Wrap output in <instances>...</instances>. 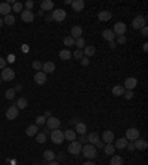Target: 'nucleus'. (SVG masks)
Here are the masks:
<instances>
[{
  "label": "nucleus",
  "mask_w": 148,
  "mask_h": 165,
  "mask_svg": "<svg viewBox=\"0 0 148 165\" xmlns=\"http://www.w3.org/2000/svg\"><path fill=\"white\" fill-rule=\"evenodd\" d=\"M124 96H126V99H132L133 97V92L132 90H124Z\"/></svg>",
  "instance_id": "nucleus-46"
},
{
  "label": "nucleus",
  "mask_w": 148,
  "mask_h": 165,
  "mask_svg": "<svg viewBox=\"0 0 148 165\" xmlns=\"http://www.w3.org/2000/svg\"><path fill=\"white\" fill-rule=\"evenodd\" d=\"M71 6H73L74 12H81L85 9V2L83 0H74L73 3H71Z\"/></svg>",
  "instance_id": "nucleus-18"
},
{
  "label": "nucleus",
  "mask_w": 148,
  "mask_h": 165,
  "mask_svg": "<svg viewBox=\"0 0 148 165\" xmlns=\"http://www.w3.org/2000/svg\"><path fill=\"white\" fill-rule=\"evenodd\" d=\"M50 139L54 142L55 145H61L62 142H64V131H61V130H52L50 133Z\"/></svg>",
  "instance_id": "nucleus-2"
},
{
  "label": "nucleus",
  "mask_w": 148,
  "mask_h": 165,
  "mask_svg": "<svg viewBox=\"0 0 148 165\" xmlns=\"http://www.w3.org/2000/svg\"><path fill=\"white\" fill-rule=\"evenodd\" d=\"M104 152L107 153V155H110V156H113L115 152V147L113 143H108V145H105V147H104Z\"/></svg>",
  "instance_id": "nucleus-31"
},
{
  "label": "nucleus",
  "mask_w": 148,
  "mask_h": 165,
  "mask_svg": "<svg viewBox=\"0 0 148 165\" xmlns=\"http://www.w3.org/2000/svg\"><path fill=\"white\" fill-rule=\"evenodd\" d=\"M81 34H83V28H81L80 25H74L73 28H71V37H73L74 40L80 39Z\"/></svg>",
  "instance_id": "nucleus-16"
},
{
  "label": "nucleus",
  "mask_w": 148,
  "mask_h": 165,
  "mask_svg": "<svg viewBox=\"0 0 148 165\" xmlns=\"http://www.w3.org/2000/svg\"><path fill=\"white\" fill-rule=\"evenodd\" d=\"M40 7H41V10H52L54 9V2L52 0H43L40 3Z\"/></svg>",
  "instance_id": "nucleus-20"
},
{
  "label": "nucleus",
  "mask_w": 148,
  "mask_h": 165,
  "mask_svg": "<svg viewBox=\"0 0 148 165\" xmlns=\"http://www.w3.org/2000/svg\"><path fill=\"white\" fill-rule=\"evenodd\" d=\"M76 136H77V133L74 131V130H67V131L64 133V139L70 140V142H74V140H76Z\"/></svg>",
  "instance_id": "nucleus-27"
},
{
  "label": "nucleus",
  "mask_w": 148,
  "mask_h": 165,
  "mask_svg": "<svg viewBox=\"0 0 148 165\" xmlns=\"http://www.w3.org/2000/svg\"><path fill=\"white\" fill-rule=\"evenodd\" d=\"M145 24H147L145 18H144L142 15H138V16L133 19V22H132V27H133L135 30H141L142 27H145Z\"/></svg>",
  "instance_id": "nucleus-9"
},
{
  "label": "nucleus",
  "mask_w": 148,
  "mask_h": 165,
  "mask_svg": "<svg viewBox=\"0 0 148 165\" xmlns=\"http://www.w3.org/2000/svg\"><path fill=\"white\" fill-rule=\"evenodd\" d=\"M110 165H123V158L121 156H113Z\"/></svg>",
  "instance_id": "nucleus-34"
},
{
  "label": "nucleus",
  "mask_w": 148,
  "mask_h": 165,
  "mask_svg": "<svg viewBox=\"0 0 148 165\" xmlns=\"http://www.w3.org/2000/svg\"><path fill=\"white\" fill-rule=\"evenodd\" d=\"M22 7H24V5L22 3H20V2H15L14 5H12V10L14 12H22Z\"/></svg>",
  "instance_id": "nucleus-37"
},
{
  "label": "nucleus",
  "mask_w": 148,
  "mask_h": 165,
  "mask_svg": "<svg viewBox=\"0 0 148 165\" xmlns=\"http://www.w3.org/2000/svg\"><path fill=\"white\" fill-rule=\"evenodd\" d=\"M34 6V2L33 0H28V2H25V7H27V10H31Z\"/></svg>",
  "instance_id": "nucleus-44"
},
{
  "label": "nucleus",
  "mask_w": 148,
  "mask_h": 165,
  "mask_svg": "<svg viewBox=\"0 0 148 165\" xmlns=\"http://www.w3.org/2000/svg\"><path fill=\"white\" fill-rule=\"evenodd\" d=\"M65 18H67V12L64 9H55L52 12V19L56 21V22H62Z\"/></svg>",
  "instance_id": "nucleus-3"
},
{
  "label": "nucleus",
  "mask_w": 148,
  "mask_h": 165,
  "mask_svg": "<svg viewBox=\"0 0 148 165\" xmlns=\"http://www.w3.org/2000/svg\"><path fill=\"white\" fill-rule=\"evenodd\" d=\"M95 147H104V143H102V142H98V143L95 145Z\"/></svg>",
  "instance_id": "nucleus-52"
},
{
  "label": "nucleus",
  "mask_w": 148,
  "mask_h": 165,
  "mask_svg": "<svg viewBox=\"0 0 148 165\" xmlns=\"http://www.w3.org/2000/svg\"><path fill=\"white\" fill-rule=\"evenodd\" d=\"M68 152L71 153V155H79L81 152V143L80 142H71L70 145H68Z\"/></svg>",
  "instance_id": "nucleus-7"
},
{
  "label": "nucleus",
  "mask_w": 148,
  "mask_h": 165,
  "mask_svg": "<svg viewBox=\"0 0 148 165\" xmlns=\"http://www.w3.org/2000/svg\"><path fill=\"white\" fill-rule=\"evenodd\" d=\"M41 65H43V64H41V62H39V60H34V62H33V68H34V69H41Z\"/></svg>",
  "instance_id": "nucleus-45"
},
{
  "label": "nucleus",
  "mask_w": 148,
  "mask_h": 165,
  "mask_svg": "<svg viewBox=\"0 0 148 165\" xmlns=\"http://www.w3.org/2000/svg\"><path fill=\"white\" fill-rule=\"evenodd\" d=\"M46 80H47V77H46V74L43 72V71H39V72L34 74V81H36L37 84H40V86L46 83Z\"/></svg>",
  "instance_id": "nucleus-13"
},
{
  "label": "nucleus",
  "mask_w": 148,
  "mask_h": 165,
  "mask_svg": "<svg viewBox=\"0 0 148 165\" xmlns=\"http://www.w3.org/2000/svg\"><path fill=\"white\" fill-rule=\"evenodd\" d=\"M126 35H119V37H117V43H119V44H124V43H126Z\"/></svg>",
  "instance_id": "nucleus-43"
},
{
  "label": "nucleus",
  "mask_w": 148,
  "mask_h": 165,
  "mask_svg": "<svg viewBox=\"0 0 148 165\" xmlns=\"http://www.w3.org/2000/svg\"><path fill=\"white\" fill-rule=\"evenodd\" d=\"M83 165H96V164H95L94 161H86V162H85Z\"/></svg>",
  "instance_id": "nucleus-51"
},
{
  "label": "nucleus",
  "mask_w": 148,
  "mask_h": 165,
  "mask_svg": "<svg viewBox=\"0 0 148 165\" xmlns=\"http://www.w3.org/2000/svg\"><path fill=\"white\" fill-rule=\"evenodd\" d=\"M0 84H2V77H0Z\"/></svg>",
  "instance_id": "nucleus-57"
},
{
  "label": "nucleus",
  "mask_w": 148,
  "mask_h": 165,
  "mask_svg": "<svg viewBox=\"0 0 148 165\" xmlns=\"http://www.w3.org/2000/svg\"><path fill=\"white\" fill-rule=\"evenodd\" d=\"M126 147H129V149H130V151H133V149H135L133 143H130V145H129V143H128V146H126Z\"/></svg>",
  "instance_id": "nucleus-53"
},
{
  "label": "nucleus",
  "mask_w": 148,
  "mask_h": 165,
  "mask_svg": "<svg viewBox=\"0 0 148 165\" xmlns=\"http://www.w3.org/2000/svg\"><path fill=\"white\" fill-rule=\"evenodd\" d=\"M0 77H2V80H5V81H12V80L15 78V71L12 68H5V69H2Z\"/></svg>",
  "instance_id": "nucleus-5"
},
{
  "label": "nucleus",
  "mask_w": 148,
  "mask_h": 165,
  "mask_svg": "<svg viewBox=\"0 0 148 165\" xmlns=\"http://www.w3.org/2000/svg\"><path fill=\"white\" fill-rule=\"evenodd\" d=\"M36 142L37 143H45L46 142V134L45 133H37L36 134Z\"/></svg>",
  "instance_id": "nucleus-35"
},
{
  "label": "nucleus",
  "mask_w": 148,
  "mask_h": 165,
  "mask_svg": "<svg viewBox=\"0 0 148 165\" xmlns=\"http://www.w3.org/2000/svg\"><path fill=\"white\" fill-rule=\"evenodd\" d=\"M85 55H86V58H90V56H94L95 55V47L94 46H88L86 49H85Z\"/></svg>",
  "instance_id": "nucleus-36"
},
{
  "label": "nucleus",
  "mask_w": 148,
  "mask_h": 165,
  "mask_svg": "<svg viewBox=\"0 0 148 165\" xmlns=\"http://www.w3.org/2000/svg\"><path fill=\"white\" fill-rule=\"evenodd\" d=\"M34 165H39V164H34Z\"/></svg>",
  "instance_id": "nucleus-58"
},
{
  "label": "nucleus",
  "mask_w": 148,
  "mask_h": 165,
  "mask_svg": "<svg viewBox=\"0 0 148 165\" xmlns=\"http://www.w3.org/2000/svg\"><path fill=\"white\" fill-rule=\"evenodd\" d=\"M9 12H12V6L7 3V2H5V3H0V15H9Z\"/></svg>",
  "instance_id": "nucleus-19"
},
{
  "label": "nucleus",
  "mask_w": 148,
  "mask_h": 165,
  "mask_svg": "<svg viewBox=\"0 0 148 165\" xmlns=\"http://www.w3.org/2000/svg\"><path fill=\"white\" fill-rule=\"evenodd\" d=\"M128 140L124 139V137H121V139H119V140H115V149H124L126 146H128Z\"/></svg>",
  "instance_id": "nucleus-26"
},
{
  "label": "nucleus",
  "mask_w": 148,
  "mask_h": 165,
  "mask_svg": "<svg viewBox=\"0 0 148 165\" xmlns=\"http://www.w3.org/2000/svg\"><path fill=\"white\" fill-rule=\"evenodd\" d=\"M27 105H28V100L25 99V97H21V99H18L16 100V108H18V109H25V108H27Z\"/></svg>",
  "instance_id": "nucleus-30"
},
{
  "label": "nucleus",
  "mask_w": 148,
  "mask_h": 165,
  "mask_svg": "<svg viewBox=\"0 0 148 165\" xmlns=\"http://www.w3.org/2000/svg\"><path fill=\"white\" fill-rule=\"evenodd\" d=\"M102 37L107 40V41H114L115 40V34L111 31V30H104L102 31Z\"/></svg>",
  "instance_id": "nucleus-21"
},
{
  "label": "nucleus",
  "mask_w": 148,
  "mask_h": 165,
  "mask_svg": "<svg viewBox=\"0 0 148 165\" xmlns=\"http://www.w3.org/2000/svg\"><path fill=\"white\" fill-rule=\"evenodd\" d=\"M98 19L99 21H110L111 19V12H108V10H101V12L98 13Z\"/></svg>",
  "instance_id": "nucleus-25"
},
{
  "label": "nucleus",
  "mask_w": 148,
  "mask_h": 165,
  "mask_svg": "<svg viewBox=\"0 0 148 165\" xmlns=\"http://www.w3.org/2000/svg\"><path fill=\"white\" fill-rule=\"evenodd\" d=\"M115 35H124L126 33V24L124 22H115L114 24V28L111 30Z\"/></svg>",
  "instance_id": "nucleus-8"
},
{
  "label": "nucleus",
  "mask_w": 148,
  "mask_h": 165,
  "mask_svg": "<svg viewBox=\"0 0 148 165\" xmlns=\"http://www.w3.org/2000/svg\"><path fill=\"white\" fill-rule=\"evenodd\" d=\"M41 71H43L45 74L55 72V64L54 62H45V64L41 65Z\"/></svg>",
  "instance_id": "nucleus-14"
},
{
  "label": "nucleus",
  "mask_w": 148,
  "mask_h": 165,
  "mask_svg": "<svg viewBox=\"0 0 148 165\" xmlns=\"http://www.w3.org/2000/svg\"><path fill=\"white\" fill-rule=\"evenodd\" d=\"M102 142H105V143H113L114 142V133L110 131V130H107V131L102 133Z\"/></svg>",
  "instance_id": "nucleus-15"
},
{
  "label": "nucleus",
  "mask_w": 148,
  "mask_h": 165,
  "mask_svg": "<svg viewBox=\"0 0 148 165\" xmlns=\"http://www.w3.org/2000/svg\"><path fill=\"white\" fill-rule=\"evenodd\" d=\"M47 165H59V164H58V162H55V161H50Z\"/></svg>",
  "instance_id": "nucleus-55"
},
{
  "label": "nucleus",
  "mask_w": 148,
  "mask_h": 165,
  "mask_svg": "<svg viewBox=\"0 0 148 165\" xmlns=\"http://www.w3.org/2000/svg\"><path fill=\"white\" fill-rule=\"evenodd\" d=\"M21 19L24 21V22H33L34 21V13H33V10H22L21 12Z\"/></svg>",
  "instance_id": "nucleus-12"
},
{
  "label": "nucleus",
  "mask_w": 148,
  "mask_h": 165,
  "mask_svg": "<svg viewBox=\"0 0 148 165\" xmlns=\"http://www.w3.org/2000/svg\"><path fill=\"white\" fill-rule=\"evenodd\" d=\"M74 44L79 47V50H81V47L86 46V41H85V39H81V37H80V39H77L76 41H74Z\"/></svg>",
  "instance_id": "nucleus-39"
},
{
  "label": "nucleus",
  "mask_w": 148,
  "mask_h": 165,
  "mask_svg": "<svg viewBox=\"0 0 148 165\" xmlns=\"http://www.w3.org/2000/svg\"><path fill=\"white\" fill-rule=\"evenodd\" d=\"M5 68H6V59L0 58V69H5Z\"/></svg>",
  "instance_id": "nucleus-48"
},
{
  "label": "nucleus",
  "mask_w": 148,
  "mask_h": 165,
  "mask_svg": "<svg viewBox=\"0 0 148 165\" xmlns=\"http://www.w3.org/2000/svg\"><path fill=\"white\" fill-rule=\"evenodd\" d=\"M25 133H27V136L33 137V136H36V134L39 133V126H36V124H34V126H28Z\"/></svg>",
  "instance_id": "nucleus-24"
},
{
  "label": "nucleus",
  "mask_w": 148,
  "mask_h": 165,
  "mask_svg": "<svg viewBox=\"0 0 148 165\" xmlns=\"http://www.w3.org/2000/svg\"><path fill=\"white\" fill-rule=\"evenodd\" d=\"M108 47L110 49H115V41H108Z\"/></svg>",
  "instance_id": "nucleus-50"
},
{
  "label": "nucleus",
  "mask_w": 148,
  "mask_h": 165,
  "mask_svg": "<svg viewBox=\"0 0 148 165\" xmlns=\"http://www.w3.org/2000/svg\"><path fill=\"white\" fill-rule=\"evenodd\" d=\"M81 153L85 158H88L89 161H94L96 158V147L94 145H86V146H81Z\"/></svg>",
  "instance_id": "nucleus-1"
},
{
  "label": "nucleus",
  "mask_w": 148,
  "mask_h": 165,
  "mask_svg": "<svg viewBox=\"0 0 148 165\" xmlns=\"http://www.w3.org/2000/svg\"><path fill=\"white\" fill-rule=\"evenodd\" d=\"M76 131L79 133L80 136H83V134H86V131H88V127H86V124H83V122H76Z\"/></svg>",
  "instance_id": "nucleus-22"
},
{
  "label": "nucleus",
  "mask_w": 148,
  "mask_h": 165,
  "mask_svg": "<svg viewBox=\"0 0 148 165\" xmlns=\"http://www.w3.org/2000/svg\"><path fill=\"white\" fill-rule=\"evenodd\" d=\"M3 25V19H2V18H0V27Z\"/></svg>",
  "instance_id": "nucleus-56"
},
{
  "label": "nucleus",
  "mask_w": 148,
  "mask_h": 165,
  "mask_svg": "<svg viewBox=\"0 0 148 165\" xmlns=\"http://www.w3.org/2000/svg\"><path fill=\"white\" fill-rule=\"evenodd\" d=\"M113 94H114V96H123V94H124V87L114 86L113 87Z\"/></svg>",
  "instance_id": "nucleus-32"
},
{
  "label": "nucleus",
  "mask_w": 148,
  "mask_h": 165,
  "mask_svg": "<svg viewBox=\"0 0 148 165\" xmlns=\"http://www.w3.org/2000/svg\"><path fill=\"white\" fill-rule=\"evenodd\" d=\"M5 97H6V99H14V97H15V90H14V89H9V90H6V93H5Z\"/></svg>",
  "instance_id": "nucleus-40"
},
{
  "label": "nucleus",
  "mask_w": 148,
  "mask_h": 165,
  "mask_svg": "<svg viewBox=\"0 0 148 165\" xmlns=\"http://www.w3.org/2000/svg\"><path fill=\"white\" fill-rule=\"evenodd\" d=\"M45 122H46V118H45L43 115H40V117L36 118V126H43Z\"/></svg>",
  "instance_id": "nucleus-41"
},
{
  "label": "nucleus",
  "mask_w": 148,
  "mask_h": 165,
  "mask_svg": "<svg viewBox=\"0 0 148 165\" xmlns=\"http://www.w3.org/2000/svg\"><path fill=\"white\" fill-rule=\"evenodd\" d=\"M124 139L130 140V142H135L136 139H139V130H138V128H135V127L126 130V137H124Z\"/></svg>",
  "instance_id": "nucleus-6"
},
{
  "label": "nucleus",
  "mask_w": 148,
  "mask_h": 165,
  "mask_svg": "<svg viewBox=\"0 0 148 165\" xmlns=\"http://www.w3.org/2000/svg\"><path fill=\"white\" fill-rule=\"evenodd\" d=\"M88 142H89V145H96L98 142H99V136H98V133H90L88 136Z\"/></svg>",
  "instance_id": "nucleus-23"
},
{
  "label": "nucleus",
  "mask_w": 148,
  "mask_h": 165,
  "mask_svg": "<svg viewBox=\"0 0 148 165\" xmlns=\"http://www.w3.org/2000/svg\"><path fill=\"white\" fill-rule=\"evenodd\" d=\"M71 56H73V53L70 52L68 49H64V50H61V52H59V58L62 60H68Z\"/></svg>",
  "instance_id": "nucleus-29"
},
{
  "label": "nucleus",
  "mask_w": 148,
  "mask_h": 165,
  "mask_svg": "<svg viewBox=\"0 0 148 165\" xmlns=\"http://www.w3.org/2000/svg\"><path fill=\"white\" fill-rule=\"evenodd\" d=\"M21 89H22V86H21V84H18V86H16V87H15V89H14V90H15V92H16V90H21Z\"/></svg>",
  "instance_id": "nucleus-54"
},
{
  "label": "nucleus",
  "mask_w": 148,
  "mask_h": 165,
  "mask_svg": "<svg viewBox=\"0 0 148 165\" xmlns=\"http://www.w3.org/2000/svg\"><path fill=\"white\" fill-rule=\"evenodd\" d=\"M73 56L76 59H81V58H83V50H79V49H77V50L73 53Z\"/></svg>",
  "instance_id": "nucleus-42"
},
{
  "label": "nucleus",
  "mask_w": 148,
  "mask_h": 165,
  "mask_svg": "<svg viewBox=\"0 0 148 165\" xmlns=\"http://www.w3.org/2000/svg\"><path fill=\"white\" fill-rule=\"evenodd\" d=\"M43 158H45V161H55V158H56V153L54 152V151H46V152L43 153Z\"/></svg>",
  "instance_id": "nucleus-28"
},
{
  "label": "nucleus",
  "mask_w": 148,
  "mask_h": 165,
  "mask_svg": "<svg viewBox=\"0 0 148 165\" xmlns=\"http://www.w3.org/2000/svg\"><path fill=\"white\" fill-rule=\"evenodd\" d=\"M138 86V80L135 78V77H129V78H126V81H124V90H132V89H135V87Z\"/></svg>",
  "instance_id": "nucleus-11"
},
{
  "label": "nucleus",
  "mask_w": 148,
  "mask_h": 165,
  "mask_svg": "<svg viewBox=\"0 0 148 165\" xmlns=\"http://www.w3.org/2000/svg\"><path fill=\"white\" fill-rule=\"evenodd\" d=\"M141 34L144 35V37H147V35H148V28H147V25L141 28Z\"/></svg>",
  "instance_id": "nucleus-49"
},
{
  "label": "nucleus",
  "mask_w": 148,
  "mask_h": 165,
  "mask_svg": "<svg viewBox=\"0 0 148 165\" xmlns=\"http://www.w3.org/2000/svg\"><path fill=\"white\" fill-rule=\"evenodd\" d=\"M74 41H76V40H74L71 35H68V37L64 39V44H65L67 47H71V46H74Z\"/></svg>",
  "instance_id": "nucleus-38"
},
{
  "label": "nucleus",
  "mask_w": 148,
  "mask_h": 165,
  "mask_svg": "<svg viewBox=\"0 0 148 165\" xmlns=\"http://www.w3.org/2000/svg\"><path fill=\"white\" fill-rule=\"evenodd\" d=\"M18 113H20V109H18L16 106H15V105L14 106H9V109L6 111V118L12 121V119H15L16 117H18Z\"/></svg>",
  "instance_id": "nucleus-10"
},
{
  "label": "nucleus",
  "mask_w": 148,
  "mask_h": 165,
  "mask_svg": "<svg viewBox=\"0 0 148 165\" xmlns=\"http://www.w3.org/2000/svg\"><path fill=\"white\" fill-rule=\"evenodd\" d=\"M3 24H6V25H14L15 24V16L14 15H11V13L6 15V16H5V19H3Z\"/></svg>",
  "instance_id": "nucleus-33"
},
{
  "label": "nucleus",
  "mask_w": 148,
  "mask_h": 165,
  "mask_svg": "<svg viewBox=\"0 0 148 165\" xmlns=\"http://www.w3.org/2000/svg\"><path fill=\"white\" fill-rule=\"evenodd\" d=\"M80 62H81V65H83V66H88V65H89V58L83 56V58L80 59Z\"/></svg>",
  "instance_id": "nucleus-47"
},
{
  "label": "nucleus",
  "mask_w": 148,
  "mask_h": 165,
  "mask_svg": "<svg viewBox=\"0 0 148 165\" xmlns=\"http://www.w3.org/2000/svg\"><path fill=\"white\" fill-rule=\"evenodd\" d=\"M133 146H135V149H138V151H145V149H147V146H148V143L145 142V140H142V139H136L133 142Z\"/></svg>",
  "instance_id": "nucleus-17"
},
{
  "label": "nucleus",
  "mask_w": 148,
  "mask_h": 165,
  "mask_svg": "<svg viewBox=\"0 0 148 165\" xmlns=\"http://www.w3.org/2000/svg\"><path fill=\"white\" fill-rule=\"evenodd\" d=\"M46 126L49 130H58L61 126V121L56 117H49V118H46Z\"/></svg>",
  "instance_id": "nucleus-4"
}]
</instances>
